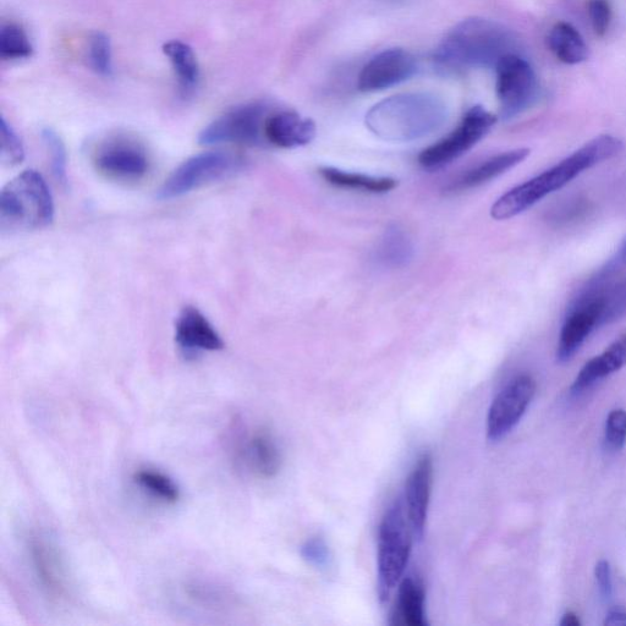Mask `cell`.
I'll list each match as a JSON object with an SVG mask.
<instances>
[{
    "instance_id": "6da1fadb",
    "label": "cell",
    "mask_w": 626,
    "mask_h": 626,
    "mask_svg": "<svg viewBox=\"0 0 626 626\" xmlns=\"http://www.w3.org/2000/svg\"><path fill=\"white\" fill-rule=\"evenodd\" d=\"M623 148V141L618 137L607 134L595 137L556 166L505 192L493 203L491 217L496 221H507L519 216L548 195L564 188L585 170L618 156Z\"/></svg>"
},
{
    "instance_id": "7a4b0ae2",
    "label": "cell",
    "mask_w": 626,
    "mask_h": 626,
    "mask_svg": "<svg viewBox=\"0 0 626 626\" xmlns=\"http://www.w3.org/2000/svg\"><path fill=\"white\" fill-rule=\"evenodd\" d=\"M514 37L492 21L469 19L460 23L444 38L435 53L439 69L463 71L471 68L496 67L499 60L515 53Z\"/></svg>"
},
{
    "instance_id": "3957f363",
    "label": "cell",
    "mask_w": 626,
    "mask_h": 626,
    "mask_svg": "<svg viewBox=\"0 0 626 626\" xmlns=\"http://www.w3.org/2000/svg\"><path fill=\"white\" fill-rule=\"evenodd\" d=\"M54 202L46 180L36 170H26L5 186L0 195L2 233L31 232L51 225Z\"/></svg>"
},
{
    "instance_id": "277c9868",
    "label": "cell",
    "mask_w": 626,
    "mask_h": 626,
    "mask_svg": "<svg viewBox=\"0 0 626 626\" xmlns=\"http://www.w3.org/2000/svg\"><path fill=\"white\" fill-rule=\"evenodd\" d=\"M444 122V109L426 96L394 97L376 106L366 123L389 141H413L432 134Z\"/></svg>"
},
{
    "instance_id": "5b68a950",
    "label": "cell",
    "mask_w": 626,
    "mask_h": 626,
    "mask_svg": "<svg viewBox=\"0 0 626 626\" xmlns=\"http://www.w3.org/2000/svg\"><path fill=\"white\" fill-rule=\"evenodd\" d=\"M413 527L402 499L395 501L384 514L378 532L377 590L382 603L392 596L409 563L413 547Z\"/></svg>"
},
{
    "instance_id": "8992f818",
    "label": "cell",
    "mask_w": 626,
    "mask_h": 626,
    "mask_svg": "<svg viewBox=\"0 0 626 626\" xmlns=\"http://www.w3.org/2000/svg\"><path fill=\"white\" fill-rule=\"evenodd\" d=\"M244 159L229 152H205L191 157L170 175L158 199L172 200L201 186L232 177L244 168Z\"/></svg>"
},
{
    "instance_id": "52a82bcc",
    "label": "cell",
    "mask_w": 626,
    "mask_h": 626,
    "mask_svg": "<svg viewBox=\"0 0 626 626\" xmlns=\"http://www.w3.org/2000/svg\"><path fill=\"white\" fill-rule=\"evenodd\" d=\"M268 117V107L263 103L236 107L202 130L200 144L260 146L266 141L265 125Z\"/></svg>"
},
{
    "instance_id": "ba28073f",
    "label": "cell",
    "mask_w": 626,
    "mask_h": 626,
    "mask_svg": "<svg viewBox=\"0 0 626 626\" xmlns=\"http://www.w3.org/2000/svg\"><path fill=\"white\" fill-rule=\"evenodd\" d=\"M497 96L503 119H512L529 109L538 97L534 68L519 54L509 53L496 65Z\"/></svg>"
},
{
    "instance_id": "9c48e42d",
    "label": "cell",
    "mask_w": 626,
    "mask_h": 626,
    "mask_svg": "<svg viewBox=\"0 0 626 626\" xmlns=\"http://www.w3.org/2000/svg\"><path fill=\"white\" fill-rule=\"evenodd\" d=\"M496 123L497 118L485 108L481 106L471 108L452 134L421 152L419 156L421 167L435 170L448 166L490 133Z\"/></svg>"
},
{
    "instance_id": "30bf717a",
    "label": "cell",
    "mask_w": 626,
    "mask_h": 626,
    "mask_svg": "<svg viewBox=\"0 0 626 626\" xmlns=\"http://www.w3.org/2000/svg\"><path fill=\"white\" fill-rule=\"evenodd\" d=\"M535 393L536 382L527 375L516 377L507 384L488 411L487 436L490 441H501L518 425Z\"/></svg>"
},
{
    "instance_id": "8fae6325",
    "label": "cell",
    "mask_w": 626,
    "mask_h": 626,
    "mask_svg": "<svg viewBox=\"0 0 626 626\" xmlns=\"http://www.w3.org/2000/svg\"><path fill=\"white\" fill-rule=\"evenodd\" d=\"M602 316L603 301L600 293L595 288L587 289L565 318L557 348L558 361H569L578 353L590 334L602 326Z\"/></svg>"
},
{
    "instance_id": "7c38bea8",
    "label": "cell",
    "mask_w": 626,
    "mask_h": 626,
    "mask_svg": "<svg viewBox=\"0 0 626 626\" xmlns=\"http://www.w3.org/2000/svg\"><path fill=\"white\" fill-rule=\"evenodd\" d=\"M416 73V59L404 49H388L371 60L359 76V90L376 92L402 84Z\"/></svg>"
},
{
    "instance_id": "4fadbf2b",
    "label": "cell",
    "mask_w": 626,
    "mask_h": 626,
    "mask_svg": "<svg viewBox=\"0 0 626 626\" xmlns=\"http://www.w3.org/2000/svg\"><path fill=\"white\" fill-rule=\"evenodd\" d=\"M98 170L112 179L134 181L145 177L150 162L144 150L126 141H114L96 153Z\"/></svg>"
},
{
    "instance_id": "5bb4252c",
    "label": "cell",
    "mask_w": 626,
    "mask_h": 626,
    "mask_svg": "<svg viewBox=\"0 0 626 626\" xmlns=\"http://www.w3.org/2000/svg\"><path fill=\"white\" fill-rule=\"evenodd\" d=\"M29 552L38 584L53 600H62L68 593V576L58 549L46 538L32 537Z\"/></svg>"
},
{
    "instance_id": "9a60e30c",
    "label": "cell",
    "mask_w": 626,
    "mask_h": 626,
    "mask_svg": "<svg viewBox=\"0 0 626 626\" xmlns=\"http://www.w3.org/2000/svg\"><path fill=\"white\" fill-rule=\"evenodd\" d=\"M432 479V457L424 454L411 470L405 486V509L417 540H422L425 534Z\"/></svg>"
},
{
    "instance_id": "2e32d148",
    "label": "cell",
    "mask_w": 626,
    "mask_h": 626,
    "mask_svg": "<svg viewBox=\"0 0 626 626\" xmlns=\"http://www.w3.org/2000/svg\"><path fill=\"white\" fill-rule=\"evenodd\" d=\"M175 340L179 347L188 353L197 351H218L224 343L202 312L196 307H185L175 323Z\"/></svg>"
},
{
    "instance_id": "e0dca14e",
    "label": "cell",
    "mask_w": 626,
    "mask_h": 626,
    "mask_svg": "<svg viewBox=\"0 0 626 626\" xmlns=\"http://www.w3.org/2000/svg\"><path fill=\"white\" fill-rule=\"evenodd\" d=\"M316 136V125L309 118L295 112H278L269 115L265 125L268 144L280 148H296L310 144Z\"/></svg>"
},
{
    "instance_id": "ac0fdd59",
    "label": "cell",
    "mask_w": 626,
    "mask_h": 626,
    "mask_svg": "<svg viewBox=\"0 0 626 626\" xmlns=\"http://www.w3.org/2000/svg\"><path fill=\"white\" fill-rule=\"evenodd\" d=\"M529 148H516V150L499 153L497 156L486 159L476 166L461 173L457 179L450 181L447 190L459 192L479 188L491 180L501 177L508 170L518 166L530 156Z\"/></svg>"
},
{
    "instance_id": "d6986e66",
    "label": "cell",
    "mask_w": 626,
    "mask_h": 626,
    "mask_svg": "<svg viewBox=\"0 0 626 626\" xmlns=\"http://www.w3.org/2000/svg\"><path fill=\"white\" fill-rule=\"evenodd\" d=\"M626 365V334L615 340V342L603 351L601 355L586 362L582 367L578 377H576L571 391L579 393L603 380L613 373L623 369Z\"/></svg>"
},
{
    "instance_id": "ffe728a7",
    "label": "cell",
    "mask_w": 626,
    "mask_h": 626,
    "mask_svg": "<svg viewBox=\"0 0 626 626\" xmlns=\"http://www.w3.org/2000/svg\"><path fill=\"white\" fill-rule=\"evenodd\" d=\"M245 459L250 469L263 479H272L282 468V454L271 433L257 431L246 443Z\"/></svg>"
},
{
    "instance_id": "44dd1931",
    "label": "cell",
    "mask_w": 626,
    "mask_h": 626,
    "mask_svg": "<svg viewBox=\"0 0 626 626\" xmlns=\"http://www.w3.org/2000/svg\"><path fill=\"white\" fill-rule=\"evenodd\" d=\"M547 43L554 57L564 64L578 65L590 57V49L584 37L573 25L565 21H559L552 27Z\"/></svg>"
},
{
    "instance_id": "7402d4cb",
    "label": "cell",
    "mask_w": 626,
    "mask_h": 626,
    "mask_svg": "<svg viewBox=\"0 0 626 626\" xmlns=\"http://www.w3.org/2000/svg\"><path fill=\"white\" fill-rule=\"evenodd\" d=\"M395 623L408 626H426L425 590L413 578L403 580L398 592Z\"/></svg>"
},
{
    "instance_id": "603a6c76",
    "label": "cell",
    "mask_w": 626,
    "mask_h": 626,
    "mask_svg": "<svg viewBox=\"0 0 626 626\" xmlns=\"http://www.w3.org/2000/svg\"><path fill=\"white\" fill-rule=\"evenodd\" d=\"M414 246L409 235L394 225L388 228L377 246L375 261L387 268H402L413 260Z\"/></svg>"
},
{
    "instance_id": "cb8c5ba5",
    "label": "cell",
    "mask_w": 626,
    "mask_h": 626,
    "mask_svg": "<svg viewBox=\"0 0 626 626\" xmlns=\"http://www.w3.org/2000/svg\"><path fill=\"white\" fill-rule=\"evenodd\" d=\"M322 178L337 188L370 192V194H386L397 188V180L392 178H377L371 175L345 172L336 168H322Z\"/></svg>"
},
{
    "instance_id": "d4e9b609",
    "label": "cell",
    "mask_w": 626,
    "mask_h": 626,
    "mask_svg": "<svg viewBox=\"0 0 626 626\" xmlns=\"http://www.w3.org/2000/svg\"><path fill=\"white\" fill-rule=\"evenodd\" d=\"M163 52L173 65L178 76L181 92L188 96L195 89L200 78L199 63L194 51L189 45L181 41H170L163 46Z\"/></svg>"
},
{
    "instance_id": "484cf974",
    "label": "cell",
    "mask_w": 626,
    "mask_h": 626,
    "mask_svg": "<svg viewBox=\"0 0 626 626\" xmlns=\"http://www.w3.org/2000/svg\"><path fill=\"white\" fill-rule=\"evenodd\" d=\"M134 482L163 503L175 504L180 499L177 483L161 471L151 469L137 471L134 475Z\"/></svg>"
},
{
    "instance_id": "4316f807",
    "label": "cell",
    "mask_w": 626,
    "mask_h": 626,
    "mask_svg": "<svg viewBox=\"0 0 626 626\" xmlns=\"http://www.w3.org/2000/svg\"><path fill=\"white\" fill-rule=\"evenodd\" d=\"M32 48L29 36L23 27L15 24L2 26L0 30V57L3 59H23L31 57Z\"/></svg>"
},
{
    "instance_id": "83f0119b",
    "label": "cell",
    "mask_w": 626,
    "mask_h": 626,
    "mask_svg": "<svg viewBox=\"0 0 626 626\" xmlns=\"http://www.w3.org/2000/svg\"><path fill=\"white\" fill-rule=\"evenodd\" d=\"M598 290L603 301L602 326L622 320L626 316V277L606 289Z\"/></svg>"
},
{
    "instance_id": "f1b7e54d",
    "label": "cell",
    "mask_w": 626,
    "mask_h": 626,
    "mask_svg": "<svg viewBox=\"0 0 626 626\" xmlns=\"http://www.w3.org/2000/svg\"><path fill=\"white\" fill-rule=\"evenodd\" d=\"M89 62L91 68L102 76L113 73L112 47L109 38L102 32H95L89 41Z\"/></svg>"
},
{
    "instance_id": "f546056e",
    "label": "cell",
    "mask_w": 626,
    "mask_h": 626,
    "mask_svg": "<svg viewBox=\"0 0 626 626\" xmlns=\"http://www.w3.org/2000/svg\"><path fill=\"white\" fill-rule=\"evenodd\" d=\"M42 139L45 141L49 156H51L54 177L62 184L67 183V150H65L62 139L52 129L43 130Z\"/></svg>"
},
{
    "instance_id": "4dcf8cb0",
    "label": "cell",
    "mask_w": 626,
    "mask_h": 626,
    "mask_svg": "<svg viewBox=\"0 0 626 626\" xmlns=\"http://www.w3.org/2000/svg\"><path fill=\"white\" fill-rule=\"evenodd\" d=\"M0 135H2V157H0L2 162L5 166H18L25 158L24 145L4 118L0 122Z\"/></svg>"
},
{
    "instance_id": "1f68e13d",
    "label": "cell",
    "mask_w": 626,
    "mask_h": 626,
    "mask_svg": "<svg viewBox=\"0 0 626 626\" xmlns=\"http://www.w3.org/2000/svg\"><path fill=\"white\" fill-rule=\"evenodd\" d=\"M587 13L597 37L606 36L612 23V7L608 0H589Z\"/></svg>"
},
{
    "instance_id": "d6a6232c",
    "label": "cell",
    "mask_w": 626,
    "mask_h": 626,
    "mask_svg": "<svg viewBox=\"0 0 626 626\" xmlns=\"http://www.w3.org/2000/svg\"><path fill=\"white\" fill-rule=\"evenodd\" d=\"M606 442L609 448L619 450L626 442V411L614 410L608 415Z\"/></svg>"
},
{
    "instance_id": "836d02e7",
    "label": "cell",
    "mask_w": 626,
    "mask_h": 626,
    "mask_svg": "<svg viewBox=\"0 0 626 626\" xmlns=\"http://www.w3.org/2000/svg\"><path fill=\"white\" fill-rule=\"evenodd\" d=\"M301 556L307 563L320 569H326L331 562V552H329L327 543L320 537H313L306 541L301 548Z\"/></svg>"
},
{
    "instance_id": "e575fe53",
    "label": "cell",
    "mask_w": 626,
    "mask_h": 626,
    "mask_svg": "<svg viewBox=\"0 0 626 626\" xmlns=\"http://www.w3.org/2000/svg\"><path fill=\"white\" fill-rule=\"evenodd\" d=\"M596 579L598 582V587H600V591L603 597L609 598L612 595V573H611V565L607 562V560H600V562L596 565Z\"/></svg>"
},
{
    "instance_id": "d590c367",
    "label": "cell",
    "mask_w": 626,
    "mask_h": 626,
    "mask_svg": "<svg viewBox=\"0 0 626 626\" xmlns=\"http://www.w3.org/2000/svg\"><path fill=\"white\" fill-rule=\"evenodd\" d=\"M626 265V238L623 240L622 245L619 246L617 254L609 261L608 266L602 272V276H608L609 273L619 267Z\"/></svg>"
},
{
    "instance_id": "8d00e7d4",
    "label": "cell",
    "mask_w": 626,
    "mask_h": 626,
    "mask_svg": "<svg viewBox=\"0 0 626 626\" xmlns=\"http://www.w3.org/2000/svg\"><path fill=\"white\" fill-rule=\"evenodd\" d=\"M604 625L626 626V612L622 611V609H613V611L608 613Z\"/></svg>"
},
{
    "instance_id": "74e56055",
    "label": "cell",
    "mask_w": 626,
    "mask_h": 626,
    "mask_svg": "<svg viewBox=\"0 0 626 626\" xmlns=\"http://www.w3.org/2000/svg\"><path fill=\"white\" fill-rule=\"evenodd\" d=\"M560 625H562V626H580V620L578 618V615L569 612L567 614H564V617L562 619V622H560Z\"/></svg>"
}]
</instances>
